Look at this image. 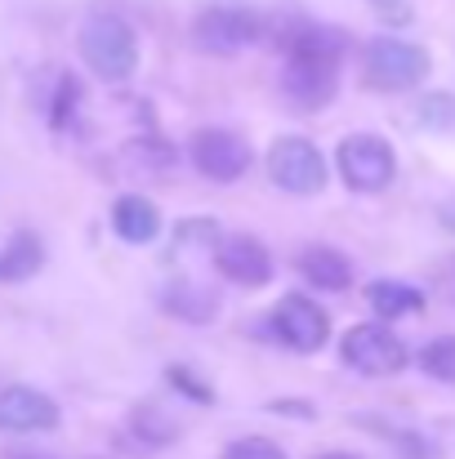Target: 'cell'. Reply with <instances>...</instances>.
<instances>
[{
	"label": "cell",
	"instance_id": "cell-9",
	"mask_svg": "<svg viewBox=\"0 0 455 459\" xmlns=\"http://www.w3.org/2000/svg\"><path fill=\"white\" fill-rule=\"evenodd\" d=\"M214 268L223 281L241 286V290H259L273 281V255L259 237H246V232H228L219 237L214 246Z\"/></svg>",
	"mask_w": 455,
	"mask_h": 459
},
{
	"label": "cell",
	"instance_id": "cell-15",
	"mask_svg": "<svg viewBox=\"0 0 455 459\" xmlns=\"http://www.w3.org/2000/svg\"><path fill=\"white\" fill-rule=\"evenodd\" d=\"M366 304L375 307V316H411V312H420L424 307V295L416 290V286H407V281H371L366 286Z\"/></svg>",
	"mask_w": 455,
	"mask_h": 459
},
{
	"label": "cell",
	"instance_id": "cell-20",
	"mask_svg": "<svg viewBox=\"0 0 455 459\" xmlns=\"http://www.w3.org/2000/svg\"><path fill=\"white\" fill-rule=\"evenodd\" d=\"M223 459H286V451L268 437H237L223 446Z\"/></svg>",
	"mask_w": 455,
	"mask_h": 459
},
{
	"label": "cell",
	"instance_id": "cell-1",
	"mask_svg": "<svg viewBox=\"0 0 455 459\" xmlns=\"http://www.w3.org/2000/svg\"><path fill=\"white\" fill-rule=\"evenodd\" d=\"M339 58H344V36L335 27L300 22L286 31L282 94L295 112H321L339 94Z\"/></svg>",
	"mask_w": 455,
	"mask_h": 459
},
{
	"label": "cell",
	"instance_id": "cell-8",
	"mask_svg": "<svg viewBox=\"0 0 455 459\" xmlns=\"http://www.w3.org/2000/svg\"><path fill=\"white\" fill-rule=\"evenodd\" d=\"M188 156H192L197 174H206L210 183H237L250 169V143L237 130H223V126L197 130L192 143H188Z\"/></svg>",
	"mask_w": 455,
	"mask_h": 459
},
{
	"label": "cell",
	"instance_id": "cell-10",
	"mask_svg": "<svg viewBox=\"0 0 455 459\" xmlns=\"http://www.w3.org/2000/svg\"><path fill=\"white\" fill-rule=\"evenodd\" d=\"M273 330L291 352H317L330 339V316L308 295H282V304L273 307Z\"/></svg>",
	"mask_w": 455,
	"mask_h": 459
},
{
	"label": "cell",
	"instance_id": "cell-11",
	"mask_svg": "<svg viewBox=\"0 0 455 459\" xmlns=\"http://www.w3.org/2000/svg\"><path fill=\"white\" fill-rule=\"evenodd\" d=\"M58 429V402L45 397L40 388L9 384L0 388V433L27 437V433H54Z\"/></svg>",
	"mask_w": 455,
	"mask_h": 459
},
{
	"label": "cell",
	"instance_id": "cell-26",
	"mask_svg": "<svg viewBox=\"0 0 455 459\" xmlns=\"http://www.w3.org/2000/svg\"><path fill=\"white\" fill-rule=\"evenodd\" d=\"M4 459H40V455H31V451H13V455H4Z\"/></svg>",
	"mask_w": 455,
	"mask_h": 459
},
{
	"label": "cell",
	"instance_id": "cell-21",
	"mask_svg": "<svg viewBox=\"0 0 455 459\" xmlns=\"http://www.w3.org/2000/svg\"><path fill=\"white\" fill-rule=\"evenodd\" d=\"M165 379H170L174 388H183L188 397H197V402H214V388H210V384H197V375H192L188 366H170Z\"/></svg>",
	"mask_w": 455,
	"mask_h": 459
},
{
	"label": "cell",
	"instance_id": "cell-23",
	"mask_svg": "<svg viewBox=\"0 0 455 459\" xmlns=\"http://www.w3.org/2000/svg\"><path fill=\"white\" fill-rule=\"evenodd\" d=\"M438 219H442V228H447V232H455V201L451 205H442V214H438Z\"/></svg>",
	"mask_w": 455,
	"mask_h": 459
},
{
	"label": "cell",
	"instance_id": "cell-24",
	"mask_svg": "<svg viewBox=\"0 0 455 459\" xmlns=\"http://www.w3.org/2000/svg\"><path fill=\"white\" fill-rule=\"evenodd\" d=\"M442 290L455 299V268H451V273H442Z\"/></svg>",
	"mask_w": 455,
	"mask_h": 459
},
{
	"label": "cell",
	"instance_id": "cell-18",
	"mask_svg": "<svg viewBox=\"0 0 455 459\" xmlns=\"http://www.w3.org/2000/svg\"><path fill=\"white\" fill-rule=\"evenodd\" d=\"M135 433L144 442H152V446H165V442L179 437V424H170L156 406H144V411H135Z\"/></svg>",
	"mask_w": 455,
	"mask_h": 459
},
{
	"label": "cell",
	"instance_id": "cell-4",
	"mask_svg": "<svg viewBox=\"0 0 455 459\" xmlns=\"http://www.w3.org/2000/svg\"><path fill=\"white\" fill-rule=\"evenodd\" d=\"M339 357H344V366H353V370L366 375V379H389V375H398V370L407 366V343L398 339L393 325H384V321H362V325H353V330L344 334Z\"/></svg>",
	"mask_w": 455,
	"mask_h": 459
},
{
	"label": "cell",
	"instance_id": "cell-25",
	"mask_svg": "<svg viewBox=\"0 0 455 459\" xmlns=\"http://www.w3.org/2000/svg\"><path fill=\"white\" fill-rule=\"evenodd\" d=\"M312 459H357V455H344V451H321V455H312Z\"/></svg>",
	"mask_w": 455,
	"mask_h": 459
},
{
	"label": "cell",
	"instance_id": "cell-16",
	"mask_svg": "<svg viewBox=\"0 0 455 459\" xmlns=\"http://www.w3.org/2000/svg\"><path fill=\"white\" fill-rule=\"evenodd\" d=\"M165 312H170V316H183V321L206 325V321H214V316H219V299H214L210 290L192 286V281H179L174 290H165Z\"/></svg>",
	"mask_w": 455,
	"mask_h": 459
},
{
	"label": "cell",
	"instance_id": "cell-2",
	"mask_svg": "<svg viewBox=\"0 0 455 459\" xmlns=\"http://www.w3.org/2000/svg\"><path fill=\"white\" fill-rule=\"evenodd\" d=\"M81 58H85V67H90L99 81H108V85L130 81L135 67H139L135 27H130L126 18H117V13H94V18H85V27H81Z\"/></svg>",
	"mask_w": 455,
	"mask_h": 459
},
{
	"label": "cell",
	"instance_id": "cell-22",
	"mask_svg": "<svg viewBox=\"0 0 455 459\" xmlns=\"http://www.w3.org/2000/svg\"><path fill=\"white\" fill-rule=\"evenodd\" d=\"M389 27H407L411 18H416V9H411V0H366Z\"/></svg>",
	"mask_w": 455,
	"mask_h": 459
},
{
	"label": "cell",
	"instance_id": "cell-12",
	"mask_svg": "<svg viewBox=\"0 0 455 459\" xmlns=\"http://www.w3.org/2000/svg\"><path fill=\"white\" fill-rule=\"evenodd\" d=\"M295 264H300L303 281H312L317 290H348L353 286V259L330 250V246H303Z\"/></svg>",
	"mask_w": 455,
	"mask_h": 459
},
{
	"label": "cell",
	"instance_id": "cell-17",
	"mask_svg": "<svg viewBox=\"0 0 455 459\" xmlns=\"http://www.w3.org/2000/svg\"><path fill=\"white\" fill-rule=\"evenodd\" d=\"M420 370L438 384H455V334H438L420 348Z\"/></svg>",
	"mask_w": 455,
	"mask_h": 459
},
{
	"label": "cell",
	"instance_id": "cell-6",
	"mask_svg": "<svg viewBox=\"0 0 455 459\" xmlns=\"http://www.w3.org/2000/svg\"><path fill=\"white\" fill-rule=\"evenodd\" d=\"M192 40L210 58H232L259 40V18L241 4H210L192 22Z\"/></svg>",
	"mask_w": 455,
	"mask_h": 459
},
{
	"label": "cell",
	"instance_id": "cell-14",
	"mask_svg": "<svg viewBox=\"0 0 455 459\" xmlns=\"http://www.w3.org/2000/svg\"><path fill=\"white\" fill-rule=\"evenodd\" d=\"M45 268V246L36 232H13L0 250V281H27Z\"/></svg>",
	"mask_w": 455,
	"mask_h": 459
},
{
	"label": "cell",
	"instance_id": "cell-5",
	"mask_svg": "<svg viewBox=\"0 0 455 459\" xmlns=\"http://www.w3.org/2000/svg\"><path fill=\"white\" fill-rule=\"evenodd\" d=\"M335 165H339V178L353 192H384L398 174V152L380 134H353V139L339 143Z\"/></svg>",
	"mask_w": 455,
	"mask_h": 459
},
{
	"label": "cell",
	"instance_id": "cell-19",
	"mask_svg": "<svg viewBox=\"0 0 455 459\" xmlns=\"http://www.w3.org/2000/svg\"><path fill=\"white\" fill-rule=\"evenodd\" d=\"M76 108H81V85H76V76H63V81H58V94H54V112H49V121H54L58 130H67L72 117H76Z\"/></svg>",
	"mask_w": 455,
	"mask_h": 459
},
{
	"label": "cell",
	"instance_id": "cell-3",
	"mask_svg": "<svg viewBox=\"0 0 455 459\" xmlns=\"http://www.w3.org/2000/svg\"><path fill=\"white\" fill-rule=\"evenodd\" d=\"M429 76V54L411 40L398 36H375L362 45V81L380 94H398V90H416Z\"/></svg>",
	"mask_w": 455,
	"mask_h": 459
},
{
	"label": "cell",
	"instance_id": "cell-13",
	"mask_svg": "<svg viewBox=\"0 0 455 459\" xmlns=\"http://www.w3.org/2000/svg\"><path fill=\"white\" fill-rule=\"evenodd\" d=\"M112 228H117V237L126 241V246H148L156 241V232H161V210L152 205L148 196H121L117 205H112Z\"/></svg>",
	"mask_w": 455,
	"mask_h": 459
},
{
	"label": "cell",
	"instance_id": "cell-7",
	"mask_svg": "<svg viewBox=\"0 0 455 459\" xmlns=\"http://www.w3.org/2000/svg\"><path fill=\"white\" fill-rule=\"evenodd\" d=\"M326 156L317 143H308L300 134H286L268 148V178L282 187V192H295V196H312L326 187Z\"/></svg>",
	"mask_w": 455,
	"mask_h": 459
}]
</instances>
